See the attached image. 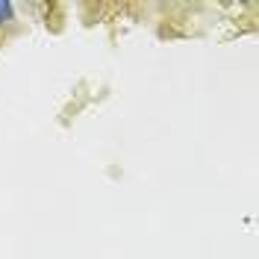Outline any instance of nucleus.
<instances>
[{
    "mask_svg": "<svg viewBox=\"0 0 259 259\" xmlns=\"http://www.w3.org/2000/svg\"><path fill=\"white\" fill-rule=\"evenodd\" d=\"M12 15V3H6V0H0V24L6 21V18Z\"/></svg>",
    "mask_w": 259,
    "mask_h": 259,
    "instance_id": "1",
    "label": "nucleus"
}]
</instances>
